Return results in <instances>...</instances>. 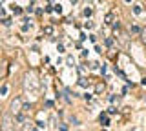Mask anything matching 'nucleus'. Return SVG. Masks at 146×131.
Instances as JSON below:
<instances>
[{
	"label": "nucleus",
	"mask_w": 146,
	"mask_h": 131,
	"mask_svg": "<svg viewBox=\"0 0 146 131\" xmlns=\"http://www.w3.org/2000/svg\"><path fill=\"white\" fill-rule=\"evenodd\" d=\"M22 109H24V104H22V98H15L11 102V113L13 115H18Z\"/></svg>",
	"instance_id": "f257e3e1"
},
{
	"label": "nucleus",
	"mask_w": 146,
	"mask_h": 131,
	"mask_svg": "<svg viewBox=\"0 0 146 131\" xmlns=\"http://www.w3.org/2000/svg\"><path fill=\"white\" fill-rule=\"evenodd\" d=\"M0 129H13V118H11V115H4L2 117Z\"/></svg>",
	"instance_id": "f03ea898"
},
{
	"label": "nucleus",
	"mask_w": 146,
	"mask_h": 131,
	"mask_svg": "<svg viewBox=\"0 0 146 131\" xmlns=\"http://www.w3.org/2000/svg\"><path fill=\"white\" fill-rule=\"evenodd\" d=\"M141 40H143V44H146V26H144V28L143 29H141Z\"/></svg>",
	"instance_id": "7ed1b4c3"
},
{
	"label": "nucleus",
	"mask_w": 146,
	"mask_h": 131,
	"mask_svg": "<svg viewBox=\"0 0 146 131\" xmlns=\"http://www.w3.org/2000/svg\"><path fill=\"white\" fill-rule=\"evenodd\" d=\"M7 93V86H2V89H0V97H6Z\"/></svg>",
	"instance_id": "20e7f679"
},
{
	"label": "nucleus",
	"mask_w": 146,
	"mask_h": 131,
	"mask_svg": "<svg viewBox=\"0 0 146 131\" xmlns=\"http://www.w3.org/2000/svg\"><path fill=\"white\" fill-rule=\"evenodd\" d=\"M133 13H135V15H141V13H143V9H141V6H135V7H133Z\"/></svg>",
	"instance_id": "39448f33"
},
{
	"label": "nucleus",
	"mask_w": 146,
	"mask_h": 131,
	"mask_svg": "<svg viewBox=\"0 0 146 131\" xmlns=\"http://www.w3.org/2000/svg\"><path fill=\"white\" fill-rule=\"evenodd\" d=\"M111 20H113V15L110 13V15H106V24H111Z\"/></svg>",
	"instance_id": "423d86ee"
},
{
	"label": "nucleus",
	"mask_w": 146,
	"mask_h": 131,
	"mask_svg": "<svg viewBox=\"0 0 146 131\" xmlns=\"http://www.w3.org/2000/svg\"><path fill=\"white\" fill-rule=\"evenodd\" d=\"M2 78H4V66L0 64V80H2Z\"/></svg>",
	"instance_id": "0eeeda50"
},
{
	"label": "nucleus",
	"mask_w": 146,
	"mask_h": 131,
	"mask_svg": "<svg viewBox=\"0 0 146 131\" xmlns=\"http://www.w3.org/2000/svg\"><path fill=\"white\" fill-rule=\"evenodd\" d=\"M51 31H53L51 28H46V29H44V33H46V35H51Z\"/></svg>",
	"instance_id": "6e6552de"
},
{
	"label": "nucleus",
	"mask_w": 146,
	"mask_h": 131,
	"mask_svg": "<svg viewBox=\"0 0 146 131\" xmlns=\"http://www.w3.org/2000/svg\"><path fill=\"white\" fill-rule=\"evenodd\" d=\"M126 2H131V0H126Z\"/></svg>",
	"instance_id": "1a4fd4ad"
}]
</instances>
